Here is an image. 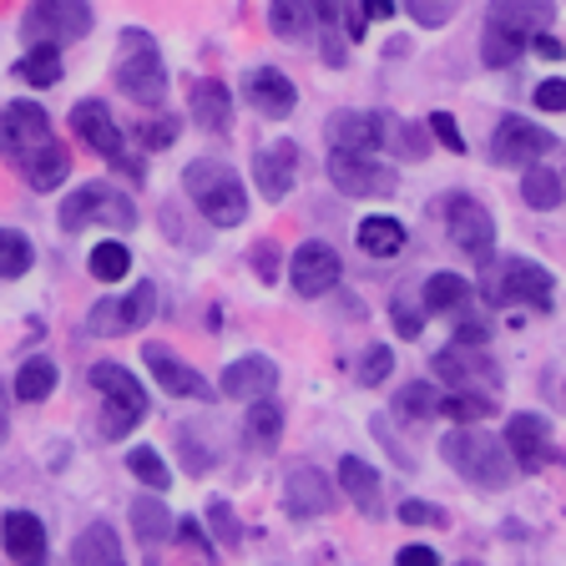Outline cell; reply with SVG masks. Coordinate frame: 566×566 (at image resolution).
Masks as SVG:
<instances>
[{
    "instance_id": "obj_1",
    "label": "cell",
    "mask_w": 566,
    "mask_h": 566,
    "mask_svg": "<svg viewBox=\"0 0 566 566\" xmlns=\"http://www.w3.org/2000/svg\"><path fill=\"white\" fill-rule=\"evenodd\" d=\"M0 157L21 172L25 188L51 192L66 182L71 157L51 132V117L41 112V102H11L0 106Z\"/></svg>"
},
{
    "instance_id": "obj_2",
    "label": "cell",
    "mask_w": 566,
    "mask_h": 566,
    "mask_svg": "<svg viewBox=\"0 0 566 566\" xmlns=\"http://www.w3.org/2000/svg\"><path fill=\"white\" fill-rule=\"evenodd\" d=\"M182 192L198 202V212L212 228H238L248 218V188L243 177L218 157H198L182 167Z\"/></svg>"
},
{
    "instance_id": "obj_3",
    "label": "cell",
    "mask_w": 566,
    "mask_h": 566,
    "mask_svg": "<svg viewBox=\"0 0 566 566\" xmlns=\"http://www.w3.org/2000/svg\"><path fill=\"white\" fill-rule=\"evenodd\" d=\"M440 455H446L450 471L465 475L475 491H506L511 465H516V460H511V450H506V440L485 436V430H475V424L450 430L446 446H440Z\"/></svg>"
},
{
    "instance_id": "obj_4",
    "label": "cell",
    "mask_w": 566,
    "mask_h": 566,
    "mask_svg": "<svg viewBox=\"0 0 566 566\" xmlns=\"http://www.w3.org/2000/svg\"><path fill=\"white\" fill-rule=\"evenodd\" d=\"M117 86H122V96L137 106L167 102V61L142 25H127V31L117 35Z\"/></svg>"
},
{
    "instance_id": "obj_5",
    "label": "cell",
    "mask_w": 566,
    "mask_h": 566,
    "mask_svg": "<svg viewBox=\"0 0 566 566\" xmlns=\"http://www.w3.org/2000/svg\"><path fill=\"white\" fill-rule=\"evenodd\" d=\"M56 223H61V233H82V228H96V223L132 233V228H137V208H132V198L117 192L112 182H82V188L61 202Z\"/></svg>"
},
{
    "instance_id": "obj_6",
    "label": "cell",
    "mask_w": 566,
    "mask_h": 566,
    "mask_svg": "<svg viewBox=\"0 0 566 566\" xmlns=\"http://www.w3.org/2000/svg\"><path fill=\"white\" fill-rule=\"evenodd\" d=\"M92 389H102V400H106L102 440H122L147 420V389H142L122 365H112V359L92 365Z\"/></svg>"
},
{
    "instance_id": "obj_7",
    "label": "cell",
    "mask_w": 566,
    "mask_h": 566,
    "mask_svg": "<svg viewBox=\"0 0 566 566\" xmlns=\"http://www.w3.org/2000/svg\"><path fill=\"white\" fill-rule=\"evenodd\" d=\"M96 25L92 0H31L21 15L25 46H66Z\"/></svg>"
},
{
    "instance_id": "obj_8",
    "label": "cell",
    "mask_w": 566,
    "mask_h": 566,
    "mask_svg": "<svg viewBox=\"0 0 566 566\" xmlns=\"http://www.w3.org/2000/svg\"><path fill=\"white\" fill-rule=\"evenodd\" d=\"M485 298L491 304H526V308H552V289L556 279L542 269V263H531V259H501L491 263L485 259V279H481Z\"/></svg>"
},
{
    "instance_id": "obj_9",
    "label": "cell",
    "mask_w": 566,
    "mask_h": 566,
    "mask_svg": "<svg viewBox=\"0 0 566 566\" xmlns=\"http://www.w3.org/2000/svg\"><path fill=\"white\" fill-rule=\"evenodd\" d=\"M440 218H446L450 243H455L465 259H475V263L491 259L495 218H491V208H485V202H475L471 192H446V198H440Z\"/></svg>"
},
{
    "instance_id": "obj_10",
    "label": "cell",
    "mask_w": 566,
    "mask_h": 566,
    "mask_svg": "<svg viewBox=\"0 0 566 566\" xmlns=\"http://www.w3.org/2000/svg\"><path fill=\"white\" fill-rule=\"evenodd\" d=\"M329 182L344 198H395L400 188V172L385 167L375 153H329Z\"/></svg>"
},
{
    "instance_id": "obj_11",
    "label": "cell",
    "mask_w": 566,
    "mask_h": 566,
    "mask_svg": "<svg viewBox=\"0 0 566 566\" xmlns=\"http://www.w3.org/2000/svg\"><path fill=\"white\" fill-rule=\"evenodd\" d=\"M71 132H76V142L92 147L96 157L127 167V172H142L137 163H127V142H122V127H117V117H112V106L106 102H76L71 106Z\"/></svg>"
},
{
    "instance_id": "obj_12",
    "label": "cell",
    "mask_w": 566,
    "mask_h": 566,
    "mask_svg": "<svg viewBox=\"0 0 566 566\" xmlns=\"http://www.w3.org/2000/svg\"><path fill=\"white\" fill-rule=\"evenodd\" d=\"M552 147H556L552 132L526 122V117H501L491 132V163L495 167H531V163H542Z\"/></svg>"
},
{
    "instance_id": "obj_13",
    "label": "cell",
    "mask_w": 566,
    "mask_h": 566,
    "mask_svg": "<svg viewBox=\"0 0 566 566\" xmlns=\"http://www.w3.org/2000/svg\"><path fill=\"white\" fill-rule=\"evenodd\" d=\"M142 365L153 369L157 389H163V395H172V400H202V405H208L212 395H218V389H212L208 379H202L198 369L182 359V354H172L167 344H157V339L142 344Z\"/></svg>"
},
{
    "instance_id": "obj_14",
    "label": "cell",
    "mask_w": 566,
    "mask_h": 566,
    "mask_svg": "<svg viewBox=\"0 0 566 566\" xmlns=\"http://www.w3.org/2000/svg\"><path fill=\"white\" fill-rule=\"evenodd\" d=\"M339 253H334L329 243H298L294 248V263H289V283H294V294L298 298H324L329 289H339Z\"/></svg>"
},
{
    "instance_id": "obj_15",
    "label": "cell",
    "mask_w": 566,
    "mask_h": 566,
    "mask_svg": "<svg viewBox=\"0 0 566 566\" xmlns=\"http://www.w3.org/2000/svg\"><path fill=\"white\" fill-rule=\"evenodd\" d=\"M334 506H339V495H334L329 475L318 471V465H294V471L283 475V511L294 521L329 516Z\"/></svg>"
},
{
    "instance_id": "obj_16",
    "label": "cell",
    "mask_w": 566,
    "mask_h": 566,
    "mask_svg": "<svg viewBox=\"0 0 566 566\" xmlns=\"http://www.w3.org/2000/svg\"><path fill=\"white\" fill-rule=\"evenodd\" d=\"M243 96L248 106L259 112V117L269 122H283V117H294V106H298V86L283 76L279 66H253L243 76Z\"/></svg>"
},
{
    "instance_id": "obj_17",
    "label": "cell",
    "mask_w": 566,
    "mask_h": 566,
    "mask_svg": "<svg viewBox=\"0 0 566 566\" xmlns=\"http://www.w3.org/2000/svg\"><path fill=\"white\" fill-rule=\"evenodd\" d=\"M253 182H259V192L269 202L289 198L298 182V142L279 137V142H269V147H259V157H253Z\"/></svg>"
},
{
    "instance_id": "obj_18",
    "label": "cell",
    "mask_w": 566,
    "mask_h": 566,
    "mask_svg": "<svg viewBox=\"0 0 566 566\" xmlns=\"http://www.w3.org/2000/svg\"><path fill=\"white\" fill-rule=\"evenodd\" d=\"M389 122L385 112H334L329 117V147H339V153H379L389 142Z\"/></svg>"
},
{
    "instance_id": "obj_19",
    "label": "cell",
    "mask_w": 566,
    "mask_h": 566,
    "mask_svg": "<svg viewBox=\"0 0 566 566\" xmlns=\"http://www.w3.org/2000/svg\"><path fill=\"white\" fill-rule=\"evenodd\" d=\"M436 375L455 389H475V395H491V389L501 385L495 365L485 359V354H475V344H450V349H440L436 354Z\"/></svg>"
},
{
    "instance_id": "obj_20",
    "label": "cell",
    "mask_w": 566,
    "mask_h": 566,
    "mask_svg": "<svg viewBox=\"0 0 566 566\" xmlns=\"http://www.w3.org/2000/svg\"><path fill=\"white\" fill-rule=\"evenodd\" d=\"M506 450H511V460H516V471H526V475L542 471L546 455H552V430H546L542 415H511Z\"/></svg>"
},
{
    "instance_id": "obj_21",
    "label": "cell",
    "mask_w": 566,
    "mask_h": 566,
    "mask_svg": "<svg viewBox=\"0 0 566 566\" xmlns=\"http://www.w3.org/2000/svg\"><path fill=\"white\" fill-rule=\"evenodd\" d=\"M228 400H263L279 389V365H273L269 354H243L233 365L223 369V385H218Z\"/></svg>"
},
{
    "instance_id": "obj_22",
    "label": "cell",
    "mask_w": 566,
    "mask_h": 566,
    "mask_svg": "<svg viewBox=\"0 0 566 566\" xmlns=\"http://www.w3.org/2000/svg\"><path fill=\"white\" fill-rule=\"evenodd\" d=\"M0 542L15 566H46V526L31 511H6L0 516Z\"/></svg>"
},
{
    "instance_id": "obj_23",
    "label": "cell",
    "mask_w": 566,
    "mask_h": 566,
    "mask_svg": "<svg viewBox=\"0 0 566 566\" xmlns=\"http://www.w3.org/2000/svg\"><path fill=\"white\" fill-rule=\"evenodd\" d=\"M188 112H192V122H198L202 132H228L233 127V92H228L223 82L202 76V82H192Z\"/></svg>"
},
{
    "instance_id": "obj_24",
    "label": "cell",
    "mask_w": 566,
    "mask_h": 566,
    "mask_svg": "<svg viewBox=\"0 0 566 566\" xmlns=\"http://www.w3.org/2000/svg\"><path fill=\"white\" fill-rule=\"evenodd\" d=\"M71 566H127L122 536L106 526V521H92V526L71 542Z\"/></svg>"
},
{
    "instance_id": "obj_25",
    "label": "cell",
    "mask_w": 566,
    "mask_h": 566,
    "mask_svg": "<svg viewBox=\"0 0 566 566\" xmlns=\"http://www.w3.org/2000/svg\"><path fill=\"white\" fill-rule=\"evenodd\" d=\"M339 485H344V495H349L354 506L365 511V516H379V511H385V485H379V471L375 465H365L359 455L339 460Z\"/></svg>"
},
{
    "instance_id": "obj_26",
    "label": "cell",
    "mask_w": 566,
    "mask_h": 566,
    "mask_svg": "<svg viewBox=\"0 0 566 566\" xmlns=\"http://www.w3.org/2000/svg\"><path fill=\"white\" fill-rule=\"evenodd\" d=\"M552 15H556L552 0H491L485 21H501L521 35H536V31H552Z\"/></svg>"
},
{
    "instance_id": "obj_27",
    "label": "cell",
    "mask_w": 566,
    "mask_h": 566,
    "mask_svg": "<svg viewBox=\"0 0 566 566\" xmlns=\"http://www.w3.org/2000/svg\"><path fill=\"white\" fill-rule=\"evenodd\" d=\"M420 298H424V314H465L475 294L460 273H430L424 289H420Z\"/></svg>"
},
{
    "instance_id": "obj_28",
    "label": "cell",
    "mask_w": 566,
    "mask_h": 566,
    "mask_svg": "<svg viewBox=\"0 0 566 566\" xmlns=\"http://www.w3.org/2000/svg\"><path fill=\"white\" fill-rule=\"evenodd\" d=\"M354 243L365 248L369 259H395V253H405V223L375 212V218H365V223L354 228Z\"/></svg>"
},
{
    "instance_id": "obj_29",
    "label": "cell",
    "mask_w": 566,
    "mask_h": 566,
    "mask_svg": "<svg viewBox=\"0 0 566 566\" xmlns=\"http://www.w3.org/2000/svg\"><path fill=\"white\" fill-rule=\"evenodd\" d=\"M132 531H137V542H147V546H157V542L172 536L177 521H172V511H167L163 495H137V501H132Z\"/></svg>"
},
{
    "instance_id": "obj_30",
    "label": "cell",
    "mask_w": 566,
    "mask_h": 566,
    "mask_svg": "<svg viewBox=\"0 0 566 566\" xmlns=\"http://www.w3.org/2000/svg\"><path fill=\"white\" fill-rule=\"evenodd\" d=\"M526 46H531V35L511 31V25H501V21H485V31H481V61H485L491 71L516 66Z\"/></svg>"
},
{
    "instance_id": "obj_31",
    "label": "cell",
    "mask_w": 566,
    "mask_h": 566,
    "mask_svg": "<svg viewBox=\"0 0 566 566\" xmlns=\"http://www.w3.org/2000/svg\"><path fill=\"white\" fill-rule=\"evenodd\" d=\"M314 6V21H318V31H324V66H344L349 61V51H344V6L349 0H308Z\"/></svg>"
},
{
    "instance_id": "obj_32",
    "label": "cell",
    "mask_w": 566,
    "mask_h": 566,
    "mask_svg": "<svg viewBox=\"0 0 566 566\" xmlns=\"http://www.w3.org/2000/svg\"><path fill=\"white\" fill-rule=\"evenodd\" d=\"M562 172L556 167H536L531 163L526 167V177H521V198H526V208H536V212H552V208H562Z\"/></svg>"
},
{
    "instance_id": "obj_33",
    "label": "cell",
    "mask_w": 566,
    "mask_h": 566,
    "mask_svg": "<svg viewBox=\"0 0 566 566\" xmlns=\"http://www.w3.org/2000/svg\"><path fill=\"white\" fill-rule=\"evenodd\" d=\"M269 31L283 41H304L314 31V6L308 0H269Z\"/></svg>"
},
{
    "instance_id": "obj_34",
    "label": "cell",
    "mask_w": 566,
    "mask_h": 566,
    "mask_svg": "<svg viewBox=\"0 0 566 566\" xmlns=\"http://www.w3.org/2000/svg\"><path fill=\"white\" fill-rule=\"evenodd\" d=\"M86 269H92V279H96V283H122V279L132 273V248H122L117 238H102V243L92 248Z\"/></svg>"
},
{
    "instance_id": "obj_35",
    "label": "cell",
    "mask_w": 566,
    "mask_h": 566,
    "mask_svg": "<svg viewBox=\"0 0 566 566\" xmlns=\"http://www.w3.org/2000/svg\"><path fill=\"white\" fill-rule=\"evenodd\" d=\"M243 436L253 440L259 450H273L279 446V436H283V410L263 395V400H253V410H248V420H243Z\"/></svg>"
},
{
    "instance_id": "obj_36",
    "label": "cell",
    "mask_w": 566,
    "mask_h": 566,
    "mask_svg": "<svg viewBox=\"0 0 566 566\" xmlns=\"http://www.w3.org/2000/svg\"><path fill=\"white\" fill-rule=\"evenodd\" d=\"M15 76L25 86H56L61 82V46H31L15 61Z\"/></svg>"
},
{
    "instance_id": "obj_37",
    "label": "cell",
    "mask_w": 566,
    "mask_h": 566,
    "mask_svg": "<svg viewBox=\"0 0 566 566\" xmlns=\"http://www.w3.org/2000/svg\"><path fill=\"white\" fill-rule=\"evenodd\" d=\"M51 389H56V365L51 359H25L21 375H15V400L41 405Z\"/></svg>"
},
{
    "instance_id": "obj_38",
    "label": "cell",
    "mask_w": 566,
    "mask_h": 566,
    "mask_svg": "<svg viewBox=\"0 0 566 566\" xmlns=\"http://www.w3.org/2000/svg\"><path fill=\"white\" fill-rule=\"evenodd\" d=\"M440 415H450L455 424H481L495 415V400L491 395H475V389H455V395L440 400Z\"/></svg>"
},
{
    "instance_id": "obj_39",
    "label": "cell",
    "mask_w": 566,
    "mask_h": 566,
    "mask_svg": "<svg viewBox=\"0 0 566 566\" xmlns=\"http://www.w3.org/2000/svg\"><path fill=\"white\" fill-rule=\"evenodd\" d=\"M117 308H122V329H147L153 324V314H157V283H137V289H127V294L117 298Z\"/></svg>"
},
{
    "instance_id": "obj_40",
    "label": "cell",
    "mask_w": 566,
    "mask_h": 566,
    "mask_svg": "<svg viewBox=\"0 0 566 566\" xmlns=\"http://www.w3.org/2000/svg\"><path fill=\"white\" fill-rule=\"evenodd\" d=\"M395 415H400V420H430V415H440V389L424 385V379L405 385L400 395H395Z\"/></svg>"
},
{
    "instance_id": "obj_41",
    "label": "cell",
    "mask_w": 566,
    "mask_h": 566,
    "mask_svg": "<svg viewBox=\"0 0 566 566\" xmlns=\"http://www.w3.org/2000/svg\"><path fill=\"white\" fill-rule=\"evenodd\" d=\"M35 263V248L25 233H15V228H0V279H21V273H31Z\"/></svg>"
},
{
    "instance_id": "obj_42",
    "label": "cell",
    "mask_w": 566,
    "mask_h": 566,
    "mask_svg": "<svg viewBox=\"0 0 566 566\" xmlns=\"http://www.w3.org/2000/svg\"><path fill=\"white\" fill-rule=\"evenodd\" d=\"M389 318H395L400 339H420L424 334V298H415L410 289H400V294L389 298Z\"/></svg>"
},
{
    "instance_id": "obj_43",
    "label": "cell",
    "mask_w": 566,
    "mask_h": 566,
    "mask_svg": "<svg viewBox=\"0 0 566 566\" xmlns=\"http://www.w3.org/2000/svg\"><path fill=\"white\" fill-rule=\"evenodd\" d=\"M127 471L137 475L147 491H167L172 485V471H167V460L157 450H127Z\"/></svg>"
},
{
    "instance_id": "obj_44",
    "label": "cell",
    "mask_w": 566,
    "mask_h": 566,
    "mask_svg": "<svg viewBox=\"0 0 566 566\" xmlns=\"http://www.w3.org/2000/svg\"><path fill=\"white\" fill-rule=\"evenodd\" d=\"M405 11H410L415 25H424V31H440V25L455 21L460 0H405Z\"/></svg>"
},
{
    "instance_id": "obj_45",
    "label": "cell",
    "mask_w": 566,
    "mask_h": 566,
    "mask_svg": "<svg viewBox=\"0 0 566 566\" xmlns=\"http://www.w3.org/2000/svg\"><path fill=\"white\" fill-rule=\"evenodd\" d=\"M86 334H96V339H117V334H127L122 329L117 298H96V304L86 308Z\"/></svg>"
},
{
    "instance_id": "obj_46",
    "label": "cell",
    "mask_w": 566,
    "mask_h": 566,
    "mask_svg": "<svg viewBox=\"0 0 566 566\" xmlns=\"http://www.w3.org/2000/svg\"><path fill=\"white\" fill-rule=\"evenodd\" d=\"M208 526L218 531V542H223L228 552H238V546H243V526H238V516H233V506H228V501H212V506H208Z\"/></svg>"
},
{
    "instance_id": "obj_47",
    "label": "cell",
    "mask_w": 566,
    "mask_h": 566,
    "mask_svg": "<svg viewBox=\"0 0 566 566\" xmlns=\"http://www.w3.org/2000/svg\"><path fill=\"white\" fill-rule=\"evenodd\" d=\"M177 132H182V122L167 117V112H163V117L142 122L137 137H142V147H147V153H163V147H172V142H177Z\"/></svg>"
},
{
    "instance_id": "obj_48",
    "label": "cell",
    "mask_w": 566,
    "mask_h": 566,
    "mask_svg": "<svg viewBox=\"0 0 566 566\" xmlns=\"http://www.w3.org/2000/svg\"><path fill=\"white\" fill-rule=\"evenodd\" d=\"M389 369H395V354H389L385 344H369V349H365V359H359V385H369V389H375V385H385V379H389Z\"/></svg>"
},
{
    "instance_id": "obj_49",
    "label": "cell",
    "mask_w": 566,
    "mask_h": 566,
    "mask_svg": "<svg viewBox=\"0 0 566 566\" xmlns=\"http://www.w3.org/2000/svg\"><path fill=\"white\" fill-rule=\"evenodd\" d=\"M212 465H218V455L208 450V440H198L192 430H182V471L198 475V481H202V475H208Z\"/></svg>"
},
{
    "instance_id": "obj_50",
    "label": "cell",
    "mask_w": 566,
    "mask_h": 566,
    "mask_svg": "<svg viewBox=\"0 0 566 566\" xmlns=\"http://www.w3.org/2000/svg\"><path fill=\"white\" fill-rule=\"evenodd\" d=\"M424 127H430V137L440 142V147H446V153H465V137H460V127H455V117H450V112H430V122H424Z\"/></svg>"
},
{
    "instance_id": "obj_51",
    "label": "cell",
    "mask_w": 566,
    "mask_h": 566,
    "mask_svg": "<svg viewBox=\"0 0 566 566\" xmlns=\"http://www.w3.org/2000/svg\"><path fill=\"white\" fill-rule=\"evenodd\" d=\"M385 147H395V153H405V157H424V132L410 127V122H389Z\"/></svg>"
},
{
    "instance_id": "obj_52",
    "label": "cell",
    "mask_w": 566,
    "mask_h": 566,
    "mask_svg": "<svg viewBox=\"0 0 566 566\" xmlns=\"http://www.w3.org/2000/svg\"><path fill=\"white\" fill-rule=\"evenodd\" d=\"M172 536H177V542H182V546H188V552H198L202 562H218V552H212V546H208V531H202L192 516H188V521H177V531H172Z\"/></svg>"
},
{
    "instance_id": "obj_53",
    "label": "cell",
    "mask_w": 566,
    "mask_h": 566,
    "mask_svg": "<svg viewBox=\"0 0 566 566\" xmlns=\"http://www.w3.org/2000/svg\"><path fill=\"white\" fill-rule=\"evenodd\" d=\"M400 521H405V526H446V511H440V506H430V501H405V506H400Z\"/></svg>"
},
{
    "instance_id": "obj_54",
    "label": "cell",
    "mask_w": 566,
    "mask_h": 566,
    "mask_svg": "<svg viewBox=\"0 0 566 566\" xmlns=\"http://www.w3.org/2000/svg\"><path fill=\"white\" fill-rule=\"evenodd\" d=\"M531 102L542 106V112H566V82L562 76H546V82L531 92Z\"/></svg>"
},
{
    "instance_id": "obj_55",
    "label": "cell",
    "mask_w": 566,
    "mask_h": 566,
    "mask_svg": "<svg viewBox=\"0 0 566 566\" xmlns=\"http://www.w3.org/2000/svg\"><path fill=\"white\" fill-rule=\"evenodd\" d=\"M253 273H259L263 283L279 279V243H269V238H263V243H253Z\"/></svg>"
},
{
    "instance_id": "obj_56",
    "label": "cell",
    "mask_w": 566,
    "mask_h": 566,
    "mask_svg": "<svg viewBox=\"0 0 566 566\" xmlns=\"http://www.w3.org/2000/svg\"><path fill=\"white\" fill-rule=\"evenodd\" d=\"M491 339V324H485V318H465L460 314V329H455V344H475V349H481V344Z\"/></svg>"
},
{
    "instance_id": "obj_57",
    "label": "cell",
    "mask_w": 566,
    "mask_h": 566,
    "mask_svg": "<svg viewBox=\"0 0 566 566\" xmlns=\"http://www.w3.org/2000/svg\"><path fill=\"white\" fill-rule=\"evenodd\" d=\"M531 51H536V56H546V61H562L566 56V46L556 41L552 31H536V35H531Z\"/></svg>"
},
{
    "instance_id": "obj_58",
    "label": "cell",
    "mask_w": 566,
    "mask_h": 566,
    "mask_svg": "<svg viewBox=\"0 0 566 566\" xmlns=\"http://www.w3.org/2000/svg\"><path fill=\"white\" fill-rule=\"evenodd\" d=\"M395 566H440V556L430 552V546H405V552L395 556Z\"/></svg>"
},
{
    "instance_id": "obj_59",
    "label": "cell",
    "mask_w": 566,
    "mask_h": 566,
    "mask_svg": "<svg viewBox=\"0 0 566 566\" xmlns=\"http://www.w3.org/2000/svg\"><path fill=\"white\" fill-rule=\"evenodd\" d=\"M359 11H365V21H389V15H395V0H359Z\"/></svg>"
},
{
    "instance_id": "obj_60",
    "label": "cell",
    "mask_w": 566,
    "mask_h": 566,
    "mask_svg": "<svg viewBox=\"0 0 566 566\" xmlns=\"http://www.w3.org/2000/svg\"><path fill=\"white\" fill-rule=\"evenodd\" d=\"M11 436V420H6V389H0V440Z\"/></svg>"
},
{
    "instance_id": "obj_61",
    "label": "cell",
    "mask_w": 566,
    "mask_h": 566,
    "mask_svg": "<svg viewBox=\"0 0 566 566\" xmlns=\"http://www.w3.org/2000/svg\"><path fill=\"white\" fill-rule=\"evenodd\" d=\"M147 566H163V562H157V556H153V562H147Z\"/></svg>"
}]
</instances>
